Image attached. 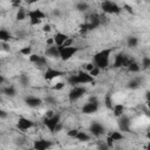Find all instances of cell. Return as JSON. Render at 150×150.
<instances>
[{
  "label": "cell",
  "mask_w": 150,
  "mask_h": 150,
  "mask_svg": "<svg viewBox=\"0 0 150 150\" xmlns=\"http://www.w3.org/2000/svg\"><path fill=\"white\" fill-rule=\"evenodd\" d=\"M68 83L70 86H77V84H87V83H94V77L88 71H79L76 75H70L68 77Z\"/></svg>",
  "instance_id": "1"
},
{
  "label": "cell",
  "mask_w": 150,
  "mask_h": 150,
  "mask_svg": "<svg viewBox=\"0 0 150 150\" xmlns=\"http://www.w3.org/2000/svg\"><path fill=\"white\" fill-rule=\"evenodd\" d=\"M110 53L111 49L107 48V49H102L98 53H96L94 55V64L96 67H98L100 69H104L109 66V57H110Z\"/></svg>",
  "instance_id": "2"
},
{
  "label": "cell",
  "mask_w": 150,
  "mask_h": 150,
  "mask_svg": "<svg viewBox=\"0 0 150 150\" xmlns=\"http://www.w3.org/2000/svg\"><path fill=\"white\" fill-rule=\"evenodd\" d=\"M79 47L75 46H59V54H60V59L63 61H67L69 59H71L77 52H79Z\"/></svg>",
  "instance_id": "3"
},
{
  "label": "cell",
  "mask_w": 150,
  "mask_h": 150,
  "mask_svg": "<svg viewBox=\"0 0 150 150\" xmlns=\"http://www.w3.org/2000/svg\"><path fill=\"white\" fill-rule=\"evenodd\" d=\"M101 9L107 14H118L122 8L111 0H104L101 4Z\"/></svg>",
  "instance_id": "4"
},
{
  "label": "cell",
  "mask_w": 150,
  "mask_h": 150,
  "mask_svg": "<svg viewBox=\"0 0 150 150\" xmlns=\"http://www.w3.org/2000/svg\"><path fill=\"white\" fill-rule=\"evenodd\" d=\"M86 93H87V89H86L84 87H81V86H74L73 89H71V90L69 91V94H68L69 101H71V102L77 101V100L81 98Z\"/></svg>",
  "instance_id": "5"
},
{
  "label": "cell",
  "mask_w": 150,
  "mask_h": 150,
  "mask_svg": "<svg viewBox=\"0 0 150 150\" xmlns=\"http://www.w3.org/2000/svg\"><path fill=\"white\" fill-rule=\"evenodd\" d=\"M131 61H132V59H130L129 56H127V55L120 53V54H117V55L115 56L112 67H114V68H121V67H125V68H127L128 64H129Z\"/></svg>",
  "instance_id": "6"
},
{
  "label": "cell",
  "mask_w": 150,
  "mask_h": 150,
  "mask_svg": "<svg viewBox=\"0 0 150 150\" xmlns=\"http://www.w3.org/2000/svg\"><path fill=\"white\" fill-rule=\"evenodd\" d=\"M59 123H60V115H59V114H54V115L50 116V117H45V118H43V124H45L52 132H54V129H55V127H56Z\"/></svg>",
  "instance_id": "7"
},
{
  "label": "cell",
  "mask_w": 150,
  "mask_h": 150,
  "mask_svg": "<svg viewBox=\"0 0 150 150\" xmlns=\"http://www.w3.org/2000/svg\"><path fill=\"white\" fill-rule=\"evenodd\" d=\"M89 131L91 132V135L98 137V136H101V135H103L105 132V128L100 122H93L90 124V127H89Z\"/></svg>",
  "instance_id": "8"
},
{
  "label": "cell",
  "mask_w": 150,
  "mask_h": 150,
  "mask_svg": "<svg viewBox=\"0 0 150 150\" xmlns=\"http://www.w3.org/2000/svg\"><path fill=\"white\" fill-rule=\"evenodd\" d=\"M63 74H64V73L61 71V70H59V69L47 68V70H46L45 74H43V77H45V80H47V81H52V80H54V79H56V77L62 76Z\"/></svg>",
  "instance_id": "9"
},
{
  "label": "cell",
  "mask_w": 150,
  "mask_h": 150,
  "mask_svg": "<svg viewBox=\"0 0 150 150\" xmlns=\"http://www.w3.org/2000/svg\"><path fill=\"white\" fill-rule=\"evenodd\" d=\"M97 110H98V102H90V101L88 103H86L81 109V111L86 115L95 114Z\"/></svg>",
  "instance_id": "10"
},
{
  "label": "cell",
  "mask_w": 150,
  "mask_h": 150,
  "mask_svg": "<svg viewBox=\"0 0 150 150\" xmlns=\"http://www.w3.org/2000/svg\"><path fill=\"white\" fill-rule=\"evenodd\" d=\"M16 127L20 129V130H29L34 127V122L29 118H26V117H20L18 120V123H16Z\"/></svg>",
  "instance_id": "11"
},
{
  "label": "cell",
  "mask_w": 150,
  "mask_h": 150,
  "mask_svg": "<svg viewBox=\"0 0 150 150\" xmlns=\"http://www.w3.org/2000/svg\"><path fill=\"white\" fill-rule=\"evenodd\" d=\"M118 128H120L121 131L129 132L130 131V118L128 116L121 115L120 120H118Z\"/></svg>",
  "instance_id": "12"
},
{
  "label": "cell",
  "mask_w": 150,
  "mask_h": 150,
  "mask_svg": "<svg viewBox=\"0 0 150 150\" xmlns=\"http://www.w3.org/2000/svg\"><path fill=\"white\" fill-rule=\"evenodd\" d=\"M29 61H30L32 63L39 66V67H43V66L47 64V59H46L45 56L38 55V54H33V53L29 55Z\"/></svg>",
  "instance_id": "13"
},
{
  "label": "cell",
  "mask_w": 150,
  "mask_h": 150,
  "mask_svg": "<svg viewBox=\"0 0 150 150\" xmlns=\"http://www.w3.org/2000/svg\"><path fill=\"white\" fill-rule=\"evenodd\" d=\"M52 145H53V143L47 139H38V141H34V143H33V148L35 150H47Z\"/></svg>",
  "instance_id": "14"
},
{
  "label": "cell",
  "mask_w": 150,
  "mask_h": 150,
  "mask_svg": "<svg viewBox=\"0 0 150 150\" xmlns=\"http://www.w3.org/2000/svg\"><path fill=\"white\" fill-rule=\"evenodd\" d=\"M27 16L29 18V20H33V19H45L46 18V13L43 11H41L40 8H35V9H32V11H28L27 12Z\"/></svg>",
  "instance_id": "15"
},
{
  "label": "cell",
  "mask_w": 150,
  "mask_h": 150,
  "mask_svg": "<svg viewBox=\"0 0 150 150\" xmlns=\"http://www.w3.org/2000/svg\"><path fill=\"white\" fill-rule=\"evenodd\" d=\"M25 103L30 108H38L42 104V100L36 96H27L25 98Z\"/></svg>",
  "instance_id": "16"
},
{
  "label": "cell",
  "mask_w": 150,
  "mask_h": 150,
  "mask_svg": "<svg viewBox=\"0 0 150 150\" xmlns=\"http://www.w3.org/2000/svg\"><path fill=\"white\" fill-rule=\"evenodd\" d=\"M46 56L52 57V59L60 57V54H59V46H56V45H50V46H48V48L46 49Z\"/></svg>",
  "instance_id": "17"
},
{
  "label": "cell",
  "mask_w": 150,
  "mask_h": 150,
  "mask_svg": "<svg viewBox=\"0 0 150 150\" xmlns=\"http://www.w3.org/2000/svg\"><path fill=\"white\" fill-rule=\"evenodd\" d=\"M69 36L67 35V34H64V33H56L54 36H53V40H54V45H56V46H62L64 42H66V40L68 39Z\"/></svg>",
  "instance_id": "18"
},
{
  "label": "cell",
  "mask_w": 150,
  "mask_h": 150,
  "mask_svg": "<svg viewBox=\"0 0 150 150\" xmlns=\"http://www.w3.org/2000/svg\"><path fill=\"white\" fill-rule=\"evenodd\" d=\"M87 23H88L89 30H93V29L97 28V27L101 25V19H100V16H98V15L94 14V15H91L90 21H89V22H87Z\"/></svg>",
  "instance_id": "19"
},
{
  "label": "cell",
  "mask_w": 150,
  "mask_h": 150,
  "mask_svg": "<svg viewBox=\"0 0 150 150\" xmlns=\"http://www.w3.org/2000/svg\"><path fill=\"white\" fill-rule=\"evenodd\" d=\"M112 111H114V115L116 116V117H120L121 115H123V112H124V105L123 104H115V105H112Z\"/></svg>",
  "instance_id": "20"
},
{
  "label": "cell",
  "mask_w": 150,
  "mask_h": 150,
  "mask_svg": "<svg viewBox=\"0 0 150 150\" xmlns=\"http://www.w3.org/2000/svg\"><path fill=\"white\" fill-rule=\"evenodd\" d=\"M75 138H76L77 141H80V142H88V141L90 139V136H89L87 132L79 130L77 134H76V136H75Z\"/></svg>",
  "instance_id": "21"
},
{
  "label": "cell",
  "mask_w": 150,
  "mask_h": 150,
  "mask_svg": "<svg viewBox=\"0 0 150 150\" xmlns=\"http://www.w3.org/2000/svg\"><path fill=\"white\" fill-rule=\"evenodd\" d=\"M108 138H110L112 142H117V141L124 139V136H123V134L120 132V131H112V132L108 136Z\"/></svg>",
  "instance_id": "22"
},
{
  "label": "cell",
  "mask_w": 150,
  "mask_h": 150,
  "mask_svg": "<svg viewBox=\"0 0 150 150\" xmlns=\"http://www.w3.org/2000/svg\"><path fill=\"white\" fill-rule=\"evenodd\" d=\"M127 68H128V70H129L130 73H138V71L141 70V66H139L136 61H134V60L128 64Z\"/></svg>",
  "instance_id": "23"
},
{
  "label": "cell",
  "mask_w": 150,
  "mask_h": 150,
  "mask_svg": "<svg viewBox=\"0 0 150 150\" xmlns=\"http://www.w3.org/2000/svg\"><path fill=\"white\" fill-rule=\"evenodd\" d=\"M26 16H27V12L25 11V8L23 7H19V9L16 12V15H15V19L18 21H22V20L26 19Z\"/></svg>",
  "instance_id": "24"
},
{
  "label": "cell",
  "mask_w": 150,
  "mask_h": 150,
  "mask_svg": "<svg viewBox=\"0 0 150 150\" xmlns=\"http://www.w3.org/2000/svg\"><path fill=\"white\" fill-rule=\"evenodd\" d=\"M2 93H4L6 96L13 97V96H15V94H16V90H15V88H14L13 86H8V87H5V88L2 89Z\"/></svg>",
  "instance_id": "25"
},
{
  "label": "cell",
  "mask_w": 150,
  "mask_h": 150,
  "mask_svg": "<svg viewBox=\"0 0 150 150\" xmlns=\"http://www.w3.org/2000/svg\"><path fill=\"white\" fill-rule=\"evenodd\" d=\"M12 35L8 30L6 29H0V41H4V42H8L11 40Z\"/></svg>",
  "instance_id": "26"
},
{
  "label": "cell",
  "mask_w": 150,
  "mask_h": 150,
  "mask_svg": "<svg viewBox=\"0 0 150 150\" xmlns=\"http://www.w3.org/2000/svg\"><path fill=\"white\" fill-rule=\"evenodd\" d=\"M75 7H76V9H77L79 12H86V11L89 8V5H88L86 1H79Z\"/></svg>",
  "instance_id": "27"
},
{
  "label": "cell",
  "mask_w": 150,
  "mask_h": 150,
  "mask_svg": "<svg viewBox=\"0 0 150 150\" xmlns=\"http://www.w3.org/2000/svg\"><path fill=\"white\" fill-rule=\"evenodd\" d=\"M127 45L130 48H135L138 45V39L136 36H129L128 40H127Z\"/></svg>",
  "instance_id": "28"
},
{
  "label": "cell",
  "mask_w": 150,
  "mask_h": 150,
  "mask_svg": "<svg viewBox=\"0 0 150 150\" xmlns=\"http://www.w3.org/2000/svg\"><path fill=\"white\" fill-rule=\"evenodd\" d=\"M19 82H20V84L22 87H27L29 84V79H28V76L26 74H22V75L19 76Z\"/></svg>",
  "instance_id": "29"
},
{
  "label": "cell",
  "mask_w": 150,
  "mask_h": 150,
  "mask_svg": "<svg viewBox=\"0 0 150 150\" xmlns=\"http://www.w3.org/2000/svg\"><path fill=\"white\" fill-rule=\"evenodd\" d=\"M139 84H141V82H139L137 79H134V80L129 81V83H128V88H129V89H137V88L139 87Z\"/></svg>",
  "instance_id": "30"
},
{
  "label": "cell",
  "mask_w": 150,
  "mask_h": 150,
  "mask_svg": "<svg viewBox=\"0 0 150 150\" xmlns=\"http://www.w3.org/2000/svg\"><path fill=\"white\" fill-rule=\"evenodd\" d=\"M19 52H20V54H22V55H25V56H29V55L32 54V47H30V46H26V47L21 48Z\"/></svg>",
  "instance_id": "31"
},
{
  "label": "cell",
  "mask_w": 150,
  "mask_h": 150,
  "mask_svg": "<svg viewBox=\"0 0 150 150\" xmlns=\"http://www.w3.org/2000/svg\"><path fill=\"white\" fill-rule=\"evenodd\" d=\"M104 103H105V107H107V108H109V109L112 108V100H111V96H110L109 94L105 96V98H104Z\"/></svg>",
  "instance_id": "32"
},
{
  "label": "cell",
  "mask_w": 150,
  "mask_h": 150,
  "mask_svg": "<svg viewBox=\"0 0 150 150\" xmlns=\"http://www.w3.org/2000/svg\"><path fill=\"white\" fill-rule=\"evenodd\" d=\"M142 66H143L144 69H148L149 68V66H150V57L149 56H144L142 59Z\"/></svg>",
  "instance_id": "33"
},
{
  "label": "cell",
  "mask_w": 150,
  "mask_h": 150,
  "mask_svg": "<svg viewBox=\"0 0 150 150\" xmlns=\"http://www.w3.org/2000/svg\"><path fill=\"white\" fill-rule=\"evenodd\" d=\"M100 71H101V69L98 68V67H96V66H94V68L89 71V74L93 76V77H96V76H98V74H100Z\"/></svg>",
  "instance_id": "34"
},
{
  "label": "cell",
  "mask_w": 150,
  "mask_h": 150,
  "mask_svg": "<svg viewBox=\"0 0 150 150\" xmlns=\"http://www.w3.org/2000/svg\"><path fill=\"white\" fill-rule=\"evenodd\" d=\"M0 52H9V46L7 42L0 41Z\"/></svg>",
  "instance_id": "35"
},
{
  "label": "cell",
  "mask_w": 150,
  "mask_h": 150,
  "mask_svg": "<svg viewBox=\"0 0 150 150\" xmlns=\"http://www.w3.org/2000/svg\"><path fill=\"white\" fill-rule=\"evenodd\" d=\"M64 87V83L63 82H57L53 86V90H61L62 88Z\"/></svg>",
  "instance_id": "36"
},
{
  "label": "cell",
  "mask_w": 150,
  "mask_h": 150,
  "mask_svg": "<svg viewBox=\"0 0 150 150\" xmlns=\"http://www.w3.org/2000/svg\"><path fill=\"white\" fill-rule=\"evenodd\" d=\"M11 4H12V6H13V7L19 8V7H21L22 0H11Z\"/></svg>",
  "instance_id": "37"
},
{
  "label": "cell",
  "mask_w": 150,
  "mask_h": 150,
  "mask_svg": "<svg viewBox=\"0 0 150 150\" xmlns=\"http://www.w3.org/2000/svg\"><path fill=\"white\" fill-rule=\"evenodd\" d=\"M48 104H56V100L54 98V97H52V96H48V97H46V100H45Z\"/></svg>",
  "instance_id": "38"
},
{
  "label": "cell",
  "mask_w": 150,
  "mask_h": 150,
  "mask_svg": "<svg viewBox=\"0 0 150 150\" xmlns=\"http://www.w3.org/2000/svg\"><path fill=\"white\" fill-rule=\"evenodd\" d=\"M77 131H79V130H76V129H71V130H69V131L67 132V135H68L69 137H71V138H75Z\"/></svg>",
  "instance_id": "39"
},
{
  "label": "cell",
  "mask_w": 150,
  "mask_h": 150,
  "mask_svg": "<svg viewBox=\"0 0 150 150\" xmlns=\"http://www.w3.org/2000/svg\"><path fill=\"white\" fill-rule=\"evenodd\" d=\"M41 21H42V20H40V19H33V20H29V23H30L32 26H36V25H39Z\"/></svg>",
  "instance_id": "40"
},
{
  "label": "cell",
  "mask_w": 150,
  "mask_h": 150,
  "mask_svg": "<svg viewBox=\"0 0 150 150\" xmlns=\"http://www.w3.org/2000/svg\"><path fill=\"white\" fill-rule=\"evenodd\" d=\"M42 30H43L45 33H48V32L52 30V26H50L49 23H47V25H45V26L42 27Z\"/></svg>",
  "instance_id": "41"
},
{
  "label": "cell",
  "mask_w": 150,
  "mask_h": 150,
  "mask_svg": "<svg viewBox=\"0 0 150 150\" xmlns=\"http://www.w3.org/2000/svg\"><path fill=\"white\" fill-rule=\"evenodd\" d=\"M123 8H125V11H127L128 13H130V14H134V11H132V7H130L129 5H124V6H123Z\"/></svg>",
  "instance_id": "42"
},
{
  "label": "cell",
  "mask_w": 150,
  "mask_h": 150,
  "mask_svg": "<svg viewBox=\"0 0 150 150\" xmlns=\"http://www.w3.org/2000/svg\"><path fill=\"white\" fill-rule=\"evenodd\" d=\"M94 66H95V64H94V63H87V64H86V67H84V68H86V70H87V71H88V73H89V71H90V70H91V69H93V68H94Z\"/></svg>",
  "instance_id": "43"
},
{
  "label": "cell",
  "mask_w": 150,
  "mask_h": 150,
  "mask_svg": "<svg viewBox=\"0 0 150 150\" xmlns=\"http://www.w3.org/2000/svg\"><path fill=\"white\" fill-rule=\"evenodd\" d=\"M7 117V112L2 109H0V118H6Z\"/></svg>",
  "instance_id": "44"
},
{
  "label": "cell",
  "mask_w": 150,
  "mask_h": 150,
  "mask_svg": "<svg viewBox=\"0 0 150 150\" xmlns=\"http://www.w3.org/2000/svg\"><path fill=\"white\" fill-rule=\"evenodd\" d=\"M61 129H62V124H61V122H60V123H59V124L55 127V129H54V132H59Z\"/></svg>",
  "instance_id": "45"
},
{
  "label": "cell",
  "mask_w": 150,
  "mask_h": 150,
  "mask_svg": "<svg viewBox=\"0 0 150 150\" xmlns=\"http://www.w3.org/2000/svg\"><path fill=\"white\" fill-rule=\"evenodd\" d=\"M53 115H54V112H53L52 110H48V111L46 112V116H45V117H50V116H53Z\"/></svg>",
  "instance_id": "46"
},
{
  "label": "cell",
  "mask_w": 150,
  "mask_h": 150,
  "mask_svg": "<svg viewBox=\"0 0 150 150\" xmlns=\"http://www.w3.org/2000/svg\"><path fill=\"white\" fill-rule=\"evenodd\" d=\"M28 5H32V4H35V2H38V1H40V0H25Z\"/></svg>",
  "instance_id": "47"
},
{
  "label": "cell",
  "mask_w": 150,
  "mask_h": 150,
  "mask_svg": "<svg viewBox=\"0 0 150 150\" xmlns=\"http://www.w3.org/2000/svg\"><path fill=\"white\" fill-rule=\"evenodd\" d=\"M89 101H90V102H98V101H97V98H96L95 96H91V97L89 98Z\"/></svg>",
  "instance_id": "48"
},
{
  "label": "cell",
  "mask_w": 150,
  "mask_h": 150,
  "mask_svg": "<svg viewBox=\"0 0 150 150\" xmlns=\"http://www.w3.org/2000/svg\"><path fill=\"white\" fill-rule=\"evenodd\" d=\"M53 43H54V40H53V39H48V40H47V45L50 46V45H53Z\"/></svg>",
  "instance_id": "49"
},
{
  "label": "cell",
  "mask_w": 150,
  "mask_h": 150,
  "mask_svg": "<svg viewBox=\"0 0 150 150\" xmlns=\"http://www.w3.org/2000/svg\"><path fill=\"white\" fill-rule=\"evenodd\" d=\"M4 82H5V77H4V76L0 74V84H2Z\"/></svg>",
  "instance_id": "50"
},
{
  "label": "cell",
  "mask_w": 150,
  "mask_h": 150,
  "mask_svg": "<svg viewBox=\"0 0 150 150\" xmlns=\"http://www.w3.org/2000/svg\"><path fill=\"white\" fill-rule=\"evenodd\" d=\"M54 15H55V16H59V15H60V11H57V9L54 11Z\"/></svg>",
  "instance_id": "51"
}]
</instances>
